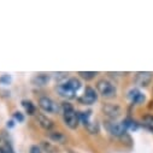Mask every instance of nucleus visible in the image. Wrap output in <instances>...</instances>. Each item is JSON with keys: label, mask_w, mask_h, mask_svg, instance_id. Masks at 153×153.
<instances>
[{"label": "nucleus", "mask_w": 153, "mask_h": 153, "mask_svg": "<svg viewBox=\"0 0 153 153\" xmlns=\"http://www.w3.org/2000/svg\"><path fill=\"white\" fill-rule=\"evenodd\" d=\"M0 153H3V148L1 147H0Z\"/></svg>", "instance_id": "393cba45"}, {"label": "nucleus", "mask_w": 153, "mask_h": 153, "mask_svg": "<svg viewBox=\"0 0 153 153\" xmlns=\"http://www.w3.org/2000/svg\"><path fill=\"white\" fill-rule=\"evenodd\" d=\"M142 126L151 133H153V114H146L142 118Z\"/></svg>", "instance_id": "ddd939ff"}, {"label": "nucleus", "mask_w": 153, "mask_h": 153, "mask_svg": "<svg viewBox=\"0 0 153 153\" xmlns=\"http://www.w3.org/2000/svg\"><path fill=\"white\" fill-rule=\"evenodd\" d=\"M11 82V77L9 75H4L0 77V83H3V85H9Z\"/></svg>", "instance_id": "412c9836"}, {"label": "nucleus", "mask_w": 153, "mask_h": 153, "mask_svg": "<svg viewBox=\"0 0 153 153\" xmlns=\"http://www.w3.org/2000/svg\"><path fill=\"white\" fill-rule=\"evenodd\" d=\"M137 92H139V89H131V91H129V93H128V97L131 99V98H133V97H134V95H135Z\"/></svg>", "instance_id": "5701e85b"}, {"label": "nucleus", "mask_w": 153, "mask_h": 153, "mask_svg": "<svg viewBox=\"0 0 153 153\" xmlns=\"http://www.w3.org/2000/svg\"><path fill=\"white\" fill-rule=\"evenodd\" d=\"M102 112L107 118L114 121L122 113V108H121V106H118L116 104H105L102 106Z\"/></svg>", "instance_id": "39448f33"}, {"label": "nucleus", "mask_w": 153, "mask_h": 153, "mask_svg": "<svg viewBox=\"0 0 153 153\" xmlns=\"http://www.w3.org/2000/svg\"><path fill=\"white\" fill-rule=\"evenodd\" d=\"M1 148H3V153H15V151L12 149V147L10 145H6V146H4Z\"/></svg>", "instance_id": "4be33fe9"}, {"label": "nucleus", "mask_w": 153, "mask_h": 153, "mask_svg": "<svg viewBox=\"0 0 153 153\" xmlns=\"http://www.w3.org/2000/svg\"><path fill=\"white\" fill-rule=\"evenodd\" d=\"M65 85H66L72 92H75V93L81 88V81H80L79 79H76V77H70V79L65 82Z\"/></svg>", "instance_id": "f8f14e48"}, {"label": "nucleus", "mask_w": 153, "mask_h": 153, "mask_svg": "<svg viewBox=\"0 0 153 153\" xmlns=\"http://www.w3.org/2000/svg\"><path fill=\"white\" fill-rule=\"evenodd\" d=\"M145 99H146V98H145V95L139 91V92H137V93L131 98V101H133L134 104H141V102H143V101H145Z\"/></svg>", "instance_id": "a211bd4d"}, {"label": "nucleus", "mask_w": 153, "mask_h": 153, "mask_svg": "<svg viewBox=\"0 0 153 153\" xmlns=\"http://www.w3.org/2000/svg\"><path fill=\"white\" fill-rule=\"evenodd\" d=\"M7 127H9V128H12V127H13V121L7 122Z\"/></svg>", "instance_id": "b1692460"}, {"label": "nucleus", "mask_w": 153, "mask_h": 153, "mask_svg": "<svg viewBox=\"0 0 153 153\" xmlns=\"http://www.w3.org/2000/svg\"><path fill=\"white\" fill-rule=\"evenodd\" d=\"M29 153H42V149H41L40 146L33 145V146H30V148H29Z\"/></svg>", "instance_id": "6ab92c4d"}, {"label": "nucleus", "mask_w": 153, "mask_h": 153, "mask_svg": "<svg viewBox=\"0 0 153 153\" xmlns=\"http://www.w3.org/2000/svg\"><path fill=\"white\" fill-rule=\"evenodd\" d=\"M86 129L91 133V134H98L99 133V124L94 121H91L87 126H86Z\"/></svg>", "instance_id": "f3484780"}, {"label": "nucleus", "mask_w": 153, "mask_h": 153, "mask_svg": "<svg viewBox=\"0 0 153 153\" xmlns=\"http://www.w3.org/2000/svg\"><path fill=\"white\" fill-rule=\"evenodd\" d=\"M13 118H15L16 121H18V122H23V121H24V116H23V113H22V112H19V111H16V112L13 113Z\"/></svg>", "instance_id": "aec40b11"}, {"label": "nucleus", "mask_w": 153, "mask_h": 153, "mask_svg": "<svg viewBox=\"0 0 153 153\" xmlns=\"http://www.w3.org/2000/svg\"><path fill=\"white\" fill-rule=\"evenodd\" d=\"M36 121H37V123H39V126H40L41 128H44L45 130H51V129L54 127L53 121H52L50 117H47L46 114L40 113V112L36 113Z\"/></svg>", "instance_id": "6e6552de"}, {"label": "nucleus", "mask_w": 153, "mask_h": 153, "mask_svg": "<svg viewBox=\"0 0 153 153\" xmlns=\"http://www.w3.org/2000/svg\"><path fill=\"white\" fill-rule=\"evenodd\" d=\"M153 79V74L148 71H140L135 74V83L139 87H147Z\"/></svg>", "instance_id": "423d86ee"}, {"label": "nucleus", "mask_w": 153, "mask_h": 153, "mask_svg": "<svg viewBox=\"0 0 153 153\" xmlns=\"http://www.w3.org/2000/svg\"><path fill=\"white\" fill-rule=\"evenodd\" d=\"M106 129L113 136H122L127 131V129H126V127L123 126L122 122H116V121H113V120H111L110 122L106 123Z\"/></svg>", "instance_id": "20e7f679"}, {"label": "nucleus", "mask_w": 153, "mask_h": 153, "mask_svg": "<svg viewBox=\"0 0 153 153\" xmlns=\"http://www.w3.org/2000/svg\"><path fill=\"white\" fill-rule=\"evenodd\" d=\"M57 92H58V94H59L60 97H63V98H66V99H72V98H75V92H72L65 83L58 85V86H57Z\"/></svg>", "instance_id": "9d476101"}, {"label": "nucleus", "mask_w": 153, "mask_h": 153, "mask_svg": "<svg viewBox=\"0 0 153 153\" xmlns=\"http://www.w3.org/2000/svg\"><path fill=\"white\" fill-rule=\"evenodd\" d=\"M37 104H39V107L42 111L47 113H57L59 111V105L48 97H41L39 101H37Z\"/></svg>", "instance_id": "7ed1b4c3"}, {"label": "nucleus", "mask_w": 153, "mask_h": 153, "mask_svg": "<svg viewBox=\"0 0 153 153\" xmlns=\"http://www.w3.org/2000/svg\"><path fill=\"white\" fill-rule=\"evenodd\" d=\"M70 153H74V152H70Z\"/></svg>", "instance_id": "a878e982"}, {"label": "nucleus", "mask_w": 153, "mask_h": 153, "mask_svg": "<svg viewBox=\"0 0 153 153\" xmlns=\"http://www.w3.org/2000/svg\"><path fill=\"white\" fill-rule=\"evenodd\" d=\"M48 137L53 142H58V143H65L66 142V136L60 131H51V133H48Z\"/></svg>", "instance_id": "9b49d317"}, {"label": "nucleus", "mask_w": 153, "mask_h": 153, "mask_svg": "<svg viewBox=\"0 0 153 153\" xmlns=\"http://www.w3.org/2000/svg\"><path fill=\"white\" fill-rule=\"evenodd\" d=\"M97 99H98V92H97L94 88H92V87H86L83 95H82L79 100H80V102H82V104L92 105V104H94V102L97 101Z\"/></svg>", "instance_id": "0eeeda50"}, {"label": "nucleus", "mask_w": 153, "mask_h": 153, "mask_svg": "<svg viewBox=\"0 0 153 153\" xmlns=\"http://www.w3.org/2000/svg\"><path fill=\"white\" fill-rule=\"evenodd\" d=\"M62 112H63V120L64 123L70 129H76L79 127L80 122V112H76L74 106L70 102H63L62 104Z\"/></svg>", "instance_id": "f257e3e1"}, {"label": "nucleus", "mask_w": 153, "mask_h": 153, "mask_svg": "<svg viewBox=\"0 0 153 153\" xmlns=\"http://www.w3.org/2000/svg\"><path fill=\"white\" fill-rule=\"evenodd\" d=\"M51 81V76L48 74H37L31 79V83L37 87H44Z\"/></svg>", "instance_id": "1a4fd4ad"}, {"label": "nucleus", "mask_w": 153, "mask_h": 153, "mask_svg": "<svg viewBox=\"0 0 153 153\" xmlns=\"http://www.w3.org/2000/svg\"><path fill=\"white\" fill-rule=\"evenodd\" d=\"M22 106L24 107V110H25V112L28 113V114H35L36 113V108H35V105L31 102V101H29V100H23L22 101Z\"/></svg>", "instance_id": "2eb2a0df"}, {"label": "nucleus", "mask_w": 153, "mask_h": 153, "mask_svg": "<svg viewBox=\"0 0 153 153\" xmlns=\"http://www.w3.org/2000/svg\"><path fill=\"white\" fill-rule=\"evenodd\" d=\"M97 92L104 98H113L117 93V88L110 80L102 79L97 82Z\"/></svg>", "instance_id": "f03ea898"}, {"label": "nucleus", "mask_w": 153, "mask_h": 153, "mask_svg": "<svg viewBox=\"0 0 153 153\" xmlns=\"http://www.w3.org/2000/svg\"><path fill=\"white\" fill-rule=\"evenodd\" d=\"M40 147H41L42 152H46V153H58V149H57V147H56L53 143H51V142H47V141H42Z\"/></svg>", "instance_id": "4468645a"}, {"label": "nucleus", "mask_w": 153, "mask_h": 153, "mask_svg": "<svg viewBox=\"0 0 153 153\" xmlns=\"http://www.w3.org/2000/svg\"><path fill=\"white\" fill-rule=\"evenodd\" d=\"M79 75L81 76L83 80H86V81H91V80H93L95 76L98 75V72H95V71H80Z\"/></svg>", "instance_id": "dca6fc26"}]
</instances>
